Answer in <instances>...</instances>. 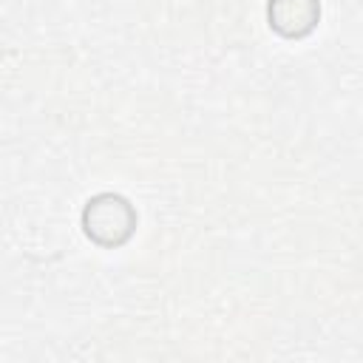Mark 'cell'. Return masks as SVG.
<instances>
[{
	"mask_svg": "<svg viewBox=\"0 0 363 363\" xmlns=\"http://www.w3.org/2000/svg\"><path fill=\"white\" fill-rule=\"evenodd\" d=\"M269 26L284 37H301L318 23V0H269Z\"/></svg>",
	"mask_w": 363,
	"mask_h": 363,
	"instance_id": "7a4b0ae2",
	"label": "cell"
},
{
	"mask_svg": "<svg viewBox=\"0 0 363 363\" xmlns=\"http://www.w3.org/2000/svg\"><path fill=\"white\" fill-rule=\"evenodd\" d=\"M133 224H136V216H133L130 204L113 193H102V196L91 199L85 213H82L85 233L96 244H105V247L122 244L133 233Z\"/></svg>",
	"mask_w": 363,
	"mask_h": 363,
	"instance_id": "6da1fadb",
	"label": "cell"
}]
</instances>
